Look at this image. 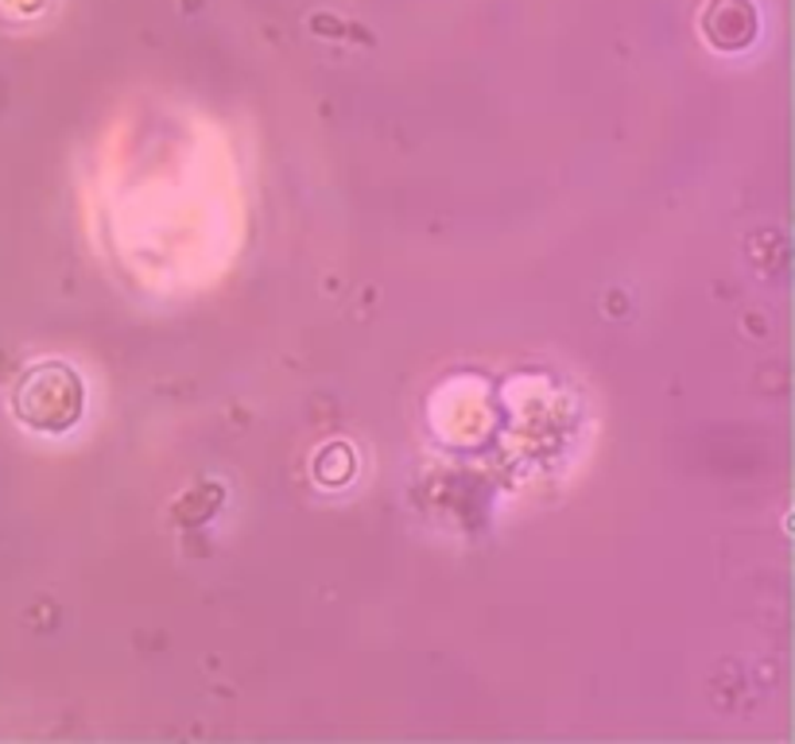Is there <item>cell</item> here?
<instances>
[{
  "mask_svg": "<svg viewBox=\"0 0 795 744\" xmlns=\"http://www.w3.org/2000/svg\"><path fill=\"white\" fill-rule=\"evenodd\" d=\"M86 407V388L79 372L63 361H43L20 376L12 392V411L24 426L40 434H63L82 418Z\"/></svg>",
  "mask_w": 795,
  "mask_h": 744,
  "instance_id": "cell-1",
  "label": "cell"
}]
</instances>
